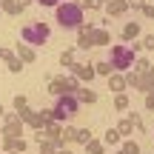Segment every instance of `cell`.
<instances>
[{"instance_id":"6da1fadb","label":"cell","mask_w":154,"mask_h":154,"mask_svg":"<svg viewBox=\"0 0 154 154\" xmlns=\"http://www.w3.org/2000/svg\"><path fill=\"white\" fill-rule=\"evenodd\" d=\"M57 23H60L63 29H69V32H72V29L77 32V29L86 23V17H83V9L74 3V0H72V3H60V6H57Z\"/></svg>"},{"instance_id":"7a4b0ae2","label":"cell","mask_w":154,"mask_h":154,"mask_svg":"<svg viewBox=\"0 0 154 154\" xmlns=\"http://www.w3.org/2000/svg\"><path fill=\"white\" fill-rule=\"evenodd\" d=\"M49 23H43V20H34V23H29V26H23L20 29V40L26 46H46L49 43Z\"/></svg>"},{"instance_id":"3957f363","label":"cell","mask_w":154,"mask_h":154,"mask_svg":"<svg viewBox=\"0 0 154 154\" xmlns=\"http://www.w3.org/2000/svg\"><path fill=\"white\" fill-rule=\"evenodd\" d=\"M134 60H137V51H134L131 46H126V43H117L114 49H111V57H109L114 72H128V69H134Z\"/></svg>"},{"instance_id":"277c9868","label":"cell","mask_w":154,"mask_h":154,"mask_svg":"<svg viewBox=\"0 0 154 154\" xmlns=\"http://www.w3.org/2000/svg\"><path fill=\"white\" fill-rule=\"evenodd\" d=\"M80 109V100L74 97V94H60V97L54 100V120L57 123H66L69 117H74V111Z\"/></svg>"},{"instance_id":"5b68a950","label":"cell","mask_w":154,"mask_h":154,"mask_svg":"<svg viewBox=\"0 0 154 154\" xmlns=\"http://www.w3.org/2000/svg\"><path fill=\"white\" fill-rule=\"evenodd\" d=\"M23 126H26V123L20 120L17 111H6V117H3V137H23Z\"/></svg>"},{"instance_id":"8992f818","label":"cell","mask_w":154,"mask_h":154,"mask_svg":"<svg viewBox=\"0 0 154 154\" xmlns=\"http://www.w3.org/2000/svg\"><path fill=\"white\" fill-rule=\"evenodd\" d=\"M29 143L23 137H3V154H26Z\"/></svg>"},{"instance_id":"52a82bcc","label":"cell","mask_w":154,"mask_h":154,"mask_svg":"<svg viewBox=\"0 0 154 154\" xmlns=\"http://www.w3.org/2000/svg\"><path fill=\"white\" fill-rule=\"evenodd\" d=\"M20 120L26 123V126H32L34 131H40V128H46V117H43V111H32V109H26L20 114Z\"/></svg>"},{"instance_id":"ba28073f","label":"cell","mask_w":154,"mask_h":154,"mask_svg":"<svg viewBox=\"0 0 154 154\" xmlns=\"http://www.w3.org/2000/svg\"><path fill=\"white\" fill-rule=\"evenodd\" d=\"M91 34H94V26L83 23V26L77 29V46H80V49H94V40H91Z\"/></svg>"},{"instance_id":"9c48e42d","label":"cell","mask_w":154,"mask_h":154,"mask_svg":"<svg viewBox=\"0 0 154 154\" xmlns=\"http://www.w3.org/2000/svg\"><path fill=\"white\" fill-rule=\"evenodd\" d=\"M49 91L51 94H57V97H60V94H74L72 91V86H69V77H51V80H49Z\"/></svg>"},{"instance_id":"30bf717a","label":"cell","mask_w":154,"mask_h":154,"mask_svg":"<svg viewBox=\"0 0 154 154\" xmlns=\"http://www.w3.org/2000/svg\"><path fill=\"white\" fill-rule=\"evenodd\" d=\"M72 74L80 83H88V80H94V74H97V72H94V66H88V63H74V66H72Z\"/></svg>"},{"instance_id":"8fae6325","label":"cell","mask_w":154,"mask_h":154,"mask_svg":"<svg viewBox=\"0 0 154 154\" xmlns=\"http://www.w3.org/2000/svg\"><path fill=\"white\" fill-rule=\"evenodd\" d=\"M128 11V0H111V3H106V14L109 17H120Z\"/></svg>"},{"instance_id":"7c38bea8","label":"cell","mask_w":154,"mask_h":154,"mask_svg":"<svg viewBox=\"0 0 154 154\" xmlns=\"http://www.w3.org/2000/svg\"><path fill=\"white\" fill-rule=\"evenodd\" d=\"M3 63H6V69H9V72H20V69L26 66V63H23L14 51H9V49H3Z\"/></svg>"},{"instance_id":"4fadbf2b","label":"cell","mask_w":154,"mask_h":154,"mask_svg":"<svg viewBox=\"0 0 154 154\" xmlns=\"http://www.w3.org/2000/svg\"><path fill=\"white\" fill-rule=\"evenodd\" d=\"M126 86H128V83H126V74L114 72V74L109 77V88H111L114 94H123V91H126Z\"/></svg>"},{"instance_id":"5bb4252c","label":"cell","mask_w":154,"mask_h":154,"mask_svg":"<svg viewBox=\"0 0 154 154\" xmlns=\"http://www.w3.org/2000/svg\"><path fill=\"white\" fill-rule=\"evenodd\" d=\"M140 91H143V94H149V91H154V66L149 69V72H143V74H140Z\"/></svg>"},{"instance_id":"9a60e30c","label":"cell","mask_w":154,"mask_h":154,"mask_svg":"<svg viewBox=\"0 0 154 154\" xmlns=\"http://www.w3.org/2000/svg\"><path fill=\"white\" fill-rule=\"evenodd\" d=\"M17 57H20L23 63H34V60H37V51H34L32 46H26V43L20 40V46H17Z\"/></svg>"},{"instance_id":"2e32d148","label":"cell","mask_w":154,"mask_h":154,"mask_svg":"<svg viewBox=\"0 0 154 154\" xmlns=\"http://www.w3.org/2000/svg\"><path fill=\"white\" fill-rule=\"evenodd\" d=\"M74 97L80 100V103H97V91L88 88V86H80V88L74 91Z\"/></svg>"},{"instance_id":"e0dca14e","label":"cell","mask_w":154,"mask_h":154,"mask_svg":"<svg viewBox=\"0 0 154 154\" xmlns=\"http://www.w3.org/2000/svg\"><path fill=\"white\" fill-rule=\"evenodd\" d=\"M91 40H94V46H109V43H111V34H109V29H103V26H94V34H91Z\"/></svg>"},{"instance_id":"ac0fdd59","label":"cell","mask_w":154,"mask_h":154,"mask_svg":"<svg viewBox=\"0 0 154 154\" xmlns=\"http://www.w3.org/2000/svg\"><path fill=\"white\" fill-rule=\"evenodd\" d=\"M120 37L123 40H126V43H128V40H137L140 37V23H126V26H123V32H120Z\"/></svg>"},{"instance_id":"d6986e66","label":"cell","mask_w":154,"mask_h":154,"mask_svg":"<svg viewBox=\"0 0 154 154\" xmlns=\"http://www.w3.org/2000/svg\"><path fill=\"white\" fill-rule=\"evenodd\" d=\"M117 131H120V137H128L131 131H137V128H134V120H131V114H128V117H123V120L117 123Z\"/></svg>"},{"instance_id":"ffe728a7","label":"cell","mask_w":154,"mask_h":154,"mask_svg":"<svg viewBox=\"0 0 154 154\" xmlns=\"http://www.w3.org/2000/svg\"><path fill=\"white\" fill-rule=\"evenodd\" d=\"M77 140H80V128L63 126V143H77Z\"/></svg>"},{"instance_id":"44dd1931","label":"cell","mask_w":154,"mask_h":154,"mask_svg":"<svg viewBox=\"0 0 154 154\" xmlns=\"http://www.w3.org/2000/svg\"><path fill=\"white\" fill-rule=\"evenodd\" d=\"M103 143H106V146H120L123 137H120V131H117V128H109V131L103 134Z\"/></svg>"},{"instance_id":"7402d4cb","label":"cell","mask_w":154,"mask_h":154,"mask_svg":"<svg viewBox=\"0 0 154 154\" xmlns=\"http://www.w3.org/2000/svg\"><path fill=\"white\" fill-rule=\"evenodd\" d=\"M94 72H97L100 77H111L114 74V66H111L109 60H100V63H94Z\"/></svg>"},{"instance_id":"603a6c76","label":"cell","mask_w":154,"mask_h":154,"mask_svg":"<svg viewBox=\"0 0 154 154\" xmlns=\"http://www.w3.org/2000/svg\"><path fill=\"white\" fill-rule=\"evenodd\" d=\"M3 11H6V14H20L23 6L17 3V0H3Z\"/></svg>"},{"instance_id":"cb8c5ba5","label":"cell","mask_w":154,"mask_h":154,"mask_svg":"<svg viewBox=\"0 0 154 154\" xmlns=\"http://www.w3.org/2000/svg\"><path fill=\"white\" fill-rule=\"evenodd\" d=\"M120 149L126 151V154H140V143H137V140H123Z\"/></svg>"},{"instance_id":"d4e9b609","label":"cell","mask_w":154,"mask_h":154,"mask_svg":"<svg viewBox=\"0 0 154 154\" xmlns=\"http://www.w3.org/2000/svg\"><path fill=\"white\" fill-rule=\"evenodd\" d=\"M86 151L88 154H103L106 151V143H103V140H91V143H86Z\"/></svg>"},{"instance_id":"484cf974","label":"cell","mask_w":154,"mask_h":154,"mask_svg":"<svg viewBox=\"0 0 154 154\" xmlns=\"http://www.w3.org/2000/svg\"><path fill=\"white\" fill-rule=\"evenodd\" d=\"M11 106H14V111H17V114H23V111L29 109V103H26V97H23V94H17V97L11 100Z\"/></svg>"},{"instance_id":"4316f807","label":"cell","mask_w":154,"mask_h":154,"mask_svg":"<svg viewBox=\"0 0 154 154\" xmlns=\"http://www.w3.org/2000/svg\"><path fill=\"white\" fill-rule=\"evenodd\" d=\"M114 109L117 111H126L128 109V94H114Z\"/></svg>"},{"instance_id":"83f0119b","label":"cell","mask_w":154,"mask_h":154,"mask_svg":"<svg viewBox=\"0 0 154 154\" xmlns=\"http://www.w3.org/2000/svg\"><path fill=\"white\" fill-rule=\"evenodd\" d=\"M60 66H74V49L60 51Z\"/></svg>"},{"instance_id":"f1b7e54d","label":"cell","mask_w":154,"mask_h":154,"mask_svg":"<svg viewBox=\"0 0 154 154\" xmlns=\"http://www.w3.org/2000/svg\"><path fill=\"white\" fill-rule=\"evenodd\" d=\"M137 43H140V49L154 51V34H143V40H137Z\"/></svg>"},{"instance_id":"f546056e","label":"cell","mask_w":154,"mask_h":154,"mask_svg":"<svg viewBox=\"0 0 154 154\" xmlns=\"http://www.w3.org/2000/svg\"><path fill=\"white\" fill-rule=\"evenodd\" d=\"M126 83L131 88H137L140 86V72H134V69H128V74H126Z\"/></svg>"},{"instance_id":"4dcf8cb0","label":"cell","mask_w":154,"mask_h":154,"mask_svg":"<svg viewBox=\"0 0 154 154\" xmlns=\"http://www.w3.org/2000/svg\"><path fill=\"white\" fill-rule=\"evenodd\" d=\"M149 69H151V63L146 60V57H137V60H134V72L143 74V72H149Z\"/></svg>"},{"instance_id":"1f68e13d","label":"cell","mask_w":154,"mask_h":154,"mask_svg":"<svg viewBox=\"0 0 154 154\" xmlns=\"http://www.w3.org/2000/svg\"><path fill=\"white\" fill-rule=\"evenodd\" d=\"M37 154H57V146H54V143H43Z\"/></svg>"},{"instance_id":"d6a6232c","label":"cell","mask_w":154,"mask_h":154,"mask_svg":"<svg viewBox=\"0 0 154 154\" xmlns=\"http://www.w3.org/2000/svg\"><path fill=\"white\" fill-rule=\"evenodd\" d=\"M91 131H88V128H80V140H77V143H83V146H86V143H91Z\"/></svg>"},{"instance_id":"836d02e7","label":"cell","mask_w":154,"mask_h":154,"mask_svg":"<svg viewBox=\"0 0 154 154\" xmlns=\"http://www.w3.org/2000/svg\"><path fill=\"white\" fill-rule=\"evenodd\" d=\"M146 109H149V111H154V91H149V94H146Z\"/></svg>"},{"instance_id":"e575fe53","label":"cell","mask_w":154,"mask_h":154,"mask_svg":"<svg viewBox=\"0 0 154 154\" xmlns=\"http://www.w3.org/2000/svg\"><path fill=\"white\" fill-rule=\"evenodd\" d=\"M143 6H146V0H128V9H140L143 11Z\"/></svg>"},{"instance_id":"d590c367","label":"cell","mask_w":154,"mask_h":154,"mask_svg":"<svg viewBox=\"0 0 154 154\" xmlns=\"http://www.w3.org/2000/svg\"><path fill=\"white\" fill-rule=\"evenodd\" d=\"M74 3H77V6H80V9H83V11H86V9H91V0H74Z\"/></svg>"},{"instance_id":"8d00e7d4","label":"cell","mask_w":154,"mask_h":154,"mask_svg":"<svg viewBox=\"0 0 154 154\" xmlns=\"http://www.w3.org/2000/svg\"><path fill=\"white\" fill-rule=\"evenodd\" d=\"M34 3H40V6H60V0H34Z\"/></svg>"},{"instance_id":"74e56055","label":"cell","mask_w":154,"mask_h":154,"mask_svg":"<svg viewBox=\"0 0 154 154\" xmlns=\"http://www.w3.org/2000/svg\"><path fill=\"white\" fill-rule=\"evenodd\" d=\"M143 14H146V17H154V6L146 3V6H143Z\"/></svg>"},{"instance_id":"f35d334b","label":"cell","mask_w":154,"mask_h":154,"mask_svg":"<svg viewBox=\"0 0 154 154\" xmlns=\"http://www.w3.org/2000/svg\"><path fill=\"white\" fill-rule=\"evenodd\" d=\"M57 154H72V149H57Z\"/></svg>"},{"instance_id":"ab89813d","label":"cell","mask_w":154,"mask_h":154,"mask_svg":"<svg viewBox=\"0 0 154 154\" xmlns=\"http://www.w3.org/2000/svg\"><path fill=\"white\" fill-rule=\"evenodd\" d=\"M17 3H20V6H23V9H26V6H29V3H32V0H17Z\"/></svg>"},{"instance_id":"60d3db41","label":"cell","mask_w":154,"mask_h":154,"mask_svg":"<svg viewBox=\"0 0 154 154\" xmlns=\"http://www.w3.org/2000/svg\"><path fill=\"white\" fill-rule=\"evenodd\" d=\"M0 117H6V109H3V103H0Z\"/></svg>"},{"instance_id":"b9f144b4","label":"cell","mask_w":154,"mask_h":154,"mask_svg":"<svg viewBox=\"0 0 154 154\" xmlns=\"http://www.w3.org/2000/svg\"><path fill=\"white\" fill-rule=\"evenodd\" d=\"M0 14H3V0H0Z\"/></svg>"},{"instance_id":"7bdbcfd3","label":"cell","mask_w":154,"mask_h":154,"mask_svg":"<svg viewBox=\"0 0 154 154\" xmlns=\"http://www.w3.org/2000/svg\"><path fill=\"white\" fill-rule=\"evenodd\" d=\"M117 154H126V151H123V149H117Z\"/></svg>"},{"instance_id":"ee69618b","label":"cell","mask_w":154,"mask_h":154,"mask_svg":"<svg viewBox=\"0 0 154 154\" xmlns=\"http://www.w3.org/2000/svg\"><path fill=\"white\" fill-rule=\"evenodd\" d=\"M0 57H3V49H0Z\"/></svg>"},{"instance_id":"f6af8a7d","label":"cell","mask_w":154,"mask_h":154,"mask_svg":"<svg viewBox=\"0 0 154 154\" xmlns=\"http://www.w3.org/2000/svg\"><path fill=\"white\" fill-rule=\"evenodd\" d=\"M103 3H111V0H103Z\"/></svg>"}]
</instances>
